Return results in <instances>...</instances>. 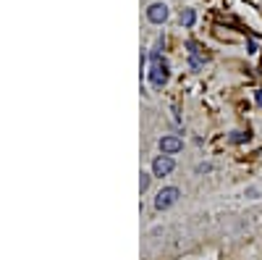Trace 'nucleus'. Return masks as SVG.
<instances>
[{
	"label": "nucleus",
	"mask_w": 262,
	"mask_h": 260,
	"mask_svg": "<svg viewBox=\"0 0 262 260\" xmlns=\"http://www.w3.org/2000/svg\"><path fill=\"white\" fill-rule=\"evenodd\" d=\"M179 197H181V189L179 187H163L158 192V197H155V208L158 210H168L170 205L179 203Z\"/></svg>",
	"instance_id": "2"
},
{
	"label": "nucleus",
	"mask_w": 262,
	"mask_h": 260,
	"mask_svg": "<svg viewBox=\"0 0 262 260\" xmlns=\"http://www.w3.org/2000/svg\"><path fill=\"white\" fill-rule=\"evenodd\" d=\"M257 105H262V92H257Z\"/></svg>",
	"instance_id": "9"
},
{
	"label": "nucleus",
	"mask_w": 262,
	"mask_h": 260,
	"mask_svg": "<svg viewBox=\"0 0 262 260\" xmlns=\"http://www.w3.org/2000/svg\"><path fill=\"white\" fill-rule=\"evenodd\" d=\"M210 168H212L210 163H202V166H200V168H196V171H200V173H205V171H210Z\"/></svg>",
	"instance_id": "8"
},
{
	"label": "nucleus",
	"mask_w": 262,
	"mask_h": 260,
	"mask_svg": "<svg viewBox=\"0 0 262 260\" xmlns=\"http://www.w3.org/2000/svg\"><path fill=\"white\" fill-rule=\"evenodd\" d=\"M181 24H184V27H191V24H194V11H191V8H186V11L181 13Z\"/></svg>",
	"instance_id": "6"
},
{
	"label": "nucleus",
	"mask_w": 262,
	"mask_h": 260,
	"mask_svg": "<svg viewBox=\"0 0 262 260\" xmlns=\"http://www.w3.org/2000/svg\"><path fill=\"white\" fill-rule=\"evenodd\" d=\"M147 18L152 21V24H163V21L168 18V6H163V3H152V6L147 8Z\"/></svg>",
	"instance_id": "5"
},
{
	"label": "nucleus",
	"mask_w": 262,
	"mask_h": 260,
	"mask_svg": "<svg viewBox=\"0 0 262 260\" xmlns=\"http://www.w3.org/2000/svg\"><path fill=\"white\" fill-rule=\"evenodd\" d=\"M173 168H176V163H173V155H158L155 161H152V176H168V173H173Z\"/></svg>",
	"instance_id": "3"
},
{
	"label": "nucleus",
	"mask_w": 262,
	"mask_h": 260,
	"mask_svg": "<svg viewBox=\"0 0 262 260\" xmlns=\"http://www.w3.org/2000/svg\"><path fill=\"white\" fill-rule=\"evenodd\" d=\"M181 150H184V142L179 137H173V134L160 137V153L163 155H176V153H181Z\"/></svg>",
	"instance_id": "4"
},
{
	"label": "nucleus",
	"mask_w": 262,
	"mask_h": 260,
	"mask_svg": "<svg viewBox=\"0 0 262 260\" xmlns=\"http://www.w3.org/2000/svg\"><path fill=\"white\" fill-rule=\"evenodd\" d=\"M168 63L165 61H160V55L158 53H152V69H149V82H152V87H165L168 84Z\"/></svg>",
	"instance_id": "1"
},
{
	"label": "nucleus",
	"mask_w": 262,
	"mask_h": 260,
	"mask_svg": "<svg viewBox=\"0 0 262 260\" xmlns=\"http://www.w3.org/2000/svg\"><path fill=\"white\" fill-rule=\"evenodd\" d=\"M149 179H152V173H139V192H147V187H149Z\"/></svg>",
	"instance_id": "7"
}]
</instances>
